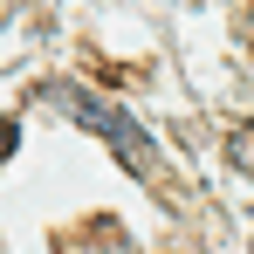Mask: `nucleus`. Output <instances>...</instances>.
Masks as SVG:
<instances>
[{"instance_id": "nucleus-2", "label": "nucleus", "mask_w": 254, "mask_h": 254, "mask_svg": "<svg viewBox=\"0 0 254 254\" xmlns=\"http://www.w3.org/2000/svg\"><path fill=\"white\" fill-rule=\"evenodd\" d=\"M227 158H234L241 172H254V124H241L234 137H227Z\"/></svg>"}, {"instance_id": "nucleus-3", "label": "nucleus", "mask_w": 254, "mask_h": 254, "mask_svg": "<svg viewBox=\"0 0 254 254\" xmlns=\"http://www.w3.org/2000/svg\"><path fill=\"white\" fill-rule=\"evenodd\" d=\"M14 144H21V130H14V117H0V165L14 158Z\"/></svg>"}, {"instance_id": "nucleus-1", "label": "nucleus", "mask_w": 254, "mask_h": 254, "mask_svg": "<svg viewBox=\"0 0 254 254\" xmlns=\"http://www.w3.org/2000/svg\"><path fill=\"white\" fill-rule=\"evenodd\" d=\"M48 103H55L62 117H76L83 130H96V137H110V144H117V158H124L130 172H151V158H158V151H151V137H144V130L130 124L124 110H117V103L89 96L83 83H48Z\"/></svg>"}]
</instances>
